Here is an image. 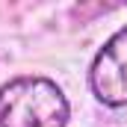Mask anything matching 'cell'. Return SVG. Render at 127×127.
<instances>
[{"mask_svg": "<svg viewBox=\"0 0 127 127\" xmlns=\"http://www.w3.org/2000/svg\"><path fill=\"white\" fill-rule=\"evenodd\" d=\"M71 103L56 80L18 74L0 86V127H68Z\"/></svg>", "mask_w": 127, "mask_h": 127, "instance_id": "1", "label": "cell"}, {"mask_svg": "<svg viewBox=\"0 0 127 127\" xmlns=\"http://www.w3.org/2000/svg\"><path fill=\"white\" fill-rule=\"evenodd\" d=\"M89 92L109 109L127 106V24L118 27L92 56Z\"/></svg>", "mask_w": 127, "mask_h": 127, "instance_id": "2", "label": "cell"}]
</instances>
